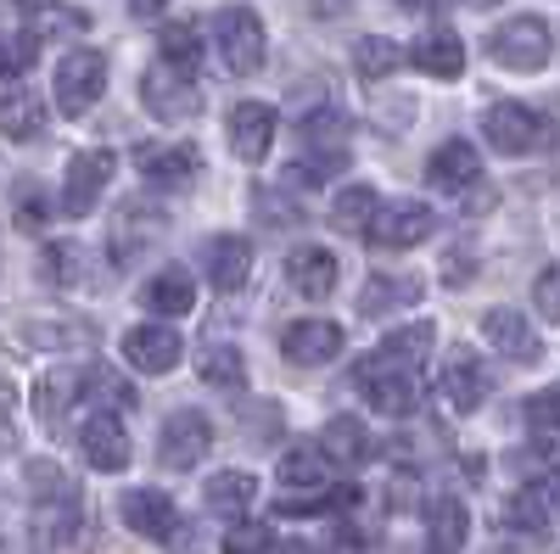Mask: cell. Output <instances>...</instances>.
Here are the masks:
<instances>
[{"label":"cell","instance_id":"5","mask_svg":"<svg viewBox=\"0 0 560 554\" xmlns=\"http://www.w3.org/2000/svg\"><path fill=\"white\" fill-rule=\"evenodd\" d=\"M213 39H219L224 68L236 73V79H247V73L264 68L269 39H264V23H258L253 7H219V17H213Z\"/></svg>","mask_w":560,"mask_h":554},{"label":"cell","instance_id":"48","mask_svg":"<svg viewBox=\"0 0 560 554\" xmlns=\"http://www.w3.org/2000/svg\"><path fill=\"white\" fill-rule=\"evenodd\" d=\"M415 504V476L404 471V476H393V510H409Z\"/></svg>","mask_w":560,"mask_h":554},{"label":"cell","instance_id":"40","mask_svg":"<svg viewBox=\"0 0 560 554\" xmlns=\"http://www.w3.org/2000/svg\"><path fill=\"white\" fill-rule=\"evenodd\" d=\"M370 213H376V191H370V185H348V191L331 202L337 229H364V224H370Z\"/></svg>","mask_w":560,"mask_h":554},{"label":"cell","instance_id":"30","mask_svg":"<svg viewBox=\"0 0 560 554\" xmlns=\"http://www.w3.org/2000/svg\"><path fill=\"white\" fill-rule=\"evenodd\" d=\"M393 303H420V281L415 274H370V286L359 292V308L370 319H382Z\"/></svg>","mask_w":560,"mask_h":554},{"label":"cell","instance_id":"8","mask_svg":"<svg viewBox=\"0 0 560 554\" xmlns=\"http://www.w3.org/2000/svg\"><path fill=\"white\" fill-rule=\"evenodd\" d=\"M213 448V426L202 409H174L163 421V437H158V459L168 471H191L202 465V453Z\"/></svg>","mask_w":560,"mask_h":554},{"label":"cell","instance_id":"27","mask_svg":"<svg viewBox=\"0 0 560 554\" xmlns=\"http://www.w3.org/2000/svg\"><path fill=\"white\" fill-rule=\"evenodd\" d=\"M325 471H331V453L319 443H292L280 453V487H325Z\"/></svg>","mask_w":560,"mask_h":554},{"label":"cell","instance_id":"25","mask_svg":"<svg viewBox=\"0 0 560 554\" xmlns=\"http://www.w3.org/2000/svg\"><path fill=\"white\" fill-rule=\"evenodd\" d=\"M287 286L298 297H331L337 286V252H325V247H298L287 258Z\"/></svg>","mask_w":560,"mask_h":554},{"label":"cell","instance_id":"26","mask_svg":"<svg viewBox=\"0 0 560 554\" xmlns=\"http://www.w3.org/2000/svg\"><path fill=\"white\" fill-rule=\"evenodd\" d=\"M140 303H147L152 314H163V319H179V314H191L197 308V281H191V269H163V274H152L147 281V292H140Z\"/></svg>","mask_w":560,"mask_h":554},{"label":"cell","instance_id":"16","mask_svg":"<svg viewBox=\"0 0 560 554\" xmlns=\"http://www.w3.org/2000/svg\"><path fill=\"white\" fill-rule=\"evenodd\" d=\"M135 168L147 185H163V191H179V185H191L202 174V157L197 146H185V141H168V146H140L135 152Z\"/></svg>","mask_w":560,"mask_h":554},{"label":"cell","instance_id":"14","mask_svg":"<svg viewBox=\"0 0 560 554\" xmlns=\"http://www.w3.org/2000/svg\"><path fill=\"white\" fill-rule=\"evenodd\" d=\"M482 337H488V347H493L504 364H538V353H544L533 319H522L516 308H488V314H482Z\"/></svg>","mask_w":560,"mask_h":554},{"label":"cell","instance_id":"3","mask_svg":"<svg viewBox=\"0 0 560 554\" xmlns=\"http://www.w3.org/2000/svg\"><path fill=\"white\" fill-rule=\"evenodd\" d=\"M482 134L493 141L499 157H533V152L555 146V123H544V118H538L533 107H522V102L488 107V113H482Z\"/></svg>","mask_w":560,"mask_h":554},{"label":"cell","instance_id":"19","mask_svg":"<svg viewBox=\"0 0 560 554\" xmlns=\"http://www.w3.org/2000/svg\"><path fill=\"white\" fill-rule=\"evenodd\" d=\"M179 331L174 326H135L124 337V358L129 369H140V376H168V369L179 364Z\"/></svg>","mask_w":560,"mask_h":554},{"label":"cell","instance_id":"17","mask_svg":"<svg viewBox=\"0 0 560 554\" xmlns=\"http://www.w3.org/2000/svg\"><path fill=\"white\" fill-rule=\"evenodd\" d=\"M224 134H230V152L242 163H264L269 146H275V113L264 102H242V107H230Z\"/></svg>","mask_w":560,"mask_h":554},{"label":"cell","instance_id":"22","mask_svg":"<svg viewBox=\"0 0 560 554\" xmlns=\"http://www.w3.org/2000/svg\"><path fill=\"white\" fill-rule=\"evenodd\" d=\"M409 62L420 73H432V79H459L465 73V39L454 28H432V34H420L409 45Z\"/></svg>","mask_w":560,"mask_h":554},{"label":"cell","instance_id":"2","mask_svg":"<svg viewBox=\"0 0 560 554\" xmlns=\"http://www.w3.org/2000/svg\"><path fill=\"white\" fill-rule=\"evenodd\" d=\"M353 392H359L370 409H382V414H393V421H404V414L420 409V369H415L409 358L376 347V353H364V358L353 364Z\"/></svg>","mask_w":560,"mask_h":554},{"label":"cell","instance_id":"34","mask_svg":"<svg viewBox=\"0 0 560 554\" xmlns=\"http://www.w3.org/2000/svg\"><path fill=\"white\" fill-rule=\"evenodd\" d=\"M393 68H404V51L387 39V34H364L359 45H353V73L364 79V84H376V79H387Z\"/></svg>","mask_w":560,"mask_h":554},{"label":"cell","instance_id":"53","mask_svg":"<svg viewBox=\"0 0 560 554\" xmlns=\"http://www.w3.org/2000/svg\"><path fill=\"white\" fill-rule=\"evenodd\" d=\"M280 554H319L308 538H287V543H280Z\"/></svg>","mask_w":560,"mask_h":554},{"label":"cell","instance_id":"54","mask_svg":"<svg viewBox=\"0 0 560 554\" xmlns=\"http://www.w3.org/2000/svg\"><path fill=\"white\" fill-rule=\"evenodd\" d=\"M18 437H12V426H7V414H0V448H12Z\"/></svg>","mask_w":560,"mask_h":554},{"label":"cell","instance_id":"10","mask_svg":"<svg viewBox=\"0 0 560 554\" xmlns=\"http://www.w3.org/2000/svg\"><path fill=\"white\" fill-rule=\"evenodd\" d=\"M113 168H118V157H113L107 146H90V152H79V157L68 163V174H62V213H68V219H84L90 208L102 202V191H107Z\"/></svg>","mask_w":560,"mask_h":554},{"label":"cell","instance_id":"29","mask_svg":"<svg viewBox=\"0 0 560 554\" xmlns=\"http://www.w3.org/2000/svg\"><path fill=\"white\" fill-rule=\"evenodd\" d=\"M197 376H202L208 387L242 392V387H247V358H242V347L213 342V347H202V358H197Z\"/></svg>","mask_w":560,"mask_h":554},{"label":"cell","instance_id":"15","mask_svg":"<svg viewBox=\"0 0 560 554\" xmlns=\"http://www.w3.org/2000/svg\"><path fill=\"white\" fill-rule=\"evenodd\" d=\"M202 274H208V286L213 292H242L253 281V241L247 236H213L202 247Z\"/></svg>","mask_w":560,"mask_h":554},{"label":"cell","instance_id":"28","mask_svg":"<svg viewBox=\"0 0 560 554\" xmlns=\"http://www.w3.org/2000/svg\"><path fill=\"white\" fill-rule=\"evenodd\" d=\"M319 448L337 459V465H364L370 453H376V443H370V432L353 421V414H342V421H331L319 432Z\"/></svg>","mask_w":560,"mask_h":554},{"label":"cell","instance_id":"4","mask_svg":"<svg viewBox=\"0 0 560 554\" xmlns=\"http://www.w3.org/2000/svg\"><path fill=\"white\" fill-rule=\"evenodd\" d=\"M488 51H493V62L510 68V73H538V68H549V57H555V34H549V23H538V17H510V23H499V28L488 34Z\"/></svg>","mask_w":560,"mask_h":554},{"label":"cell","instance_id":"52","mask_svg":"<svg viewBox=\"0 0 560 554\" xmlns=\"http://www.w3.org/2000/svg\"><path fill=\"white\" fill-rule=\"evenodd\" d=\"M129 12H135V17H158L163 0H129Z\"/></svg>","mask_w":560,"mask_h":554},{"label":"cell","instance_id":"9","mask_svg":"<svg viewBox=\"0 0 560 554\" xmlns=\"http://www.w3.org/2000/svg\"><path fill=\"white\" fill-rule=\"evenodd\" d=\"M432 208L427 202H415V197H398V202H376V213H370L364 224V236L376 241V247H415V241H427L432 236Z\"/></svg>","mask_w":560,"mask_h":554},{"label":"cell","instance_id":"41","mask_svg":"<svg viewBox=\"0 0 560 554\" xmlns=\"http://www.w3.org/2000/svg\"><path fill=\"white\" fill-rule=\"evenodd\" d=\"M28 342H39V347H96V326H51V319H34Z\"/></svg>","mask_w":560,"mask_h":554},{"label":"cell","instance_id":"21","mask_svg":"<svg viewBox=\"0 0 560 554\" xmlns=\"http://www.w3.org/2000/svg\"><path fill=\"white\" fill-rule=\"evenodd\" d=\"M45 123H51L45 96H34V90H23V84L0 90V134H7V141H39Z\"/></svg>","mask_w":560,"mask_h":554},{"label":"cell","instance_id":"51","mask_svg":"<svg viewBox=\"0 0 560 554\" xmlns=\"http://www.w3.org/2000/svg\"><path fill=\"white\" fill-rule=\"evenodd\" d=\"M18 403V387H12V376H7V369H0V414H7Z\"/></svg>","mask_w":560,"mask_h":554},{"label":"cell","instance_id":"12","mask_svg":"<svg viewBox=\"0 0 560 554\" xmlns=\"http://www.w3.org/2000/svg\"><path fill=\"white\" fill-rule=\"evenodd\" d=\"M443 403L454 409V414H471L488 392H493V369L482 364V353H471V347H454L448 353V364H443Z\"/></svg>","mask_w":560,"mask_h":554},{"label":"cell","instance_id":"45","mask_svg":"<svg viewBox=\"0 0 560 554\" xmlns=\"http://www.w3.org/2000/svg\"><path fill=\"white\" fill-rule=\"evenodd\" d=\"M533 303H538V314L549 319V326H560V263H549L533 281Z\"/></svg>","mask_w":560,"mask_h":554},{"label":"cell","instance_id":"20","mask_svg":"<svg viewBox=\"0 0 560 554\" xmlns=\"http://www.w3.org/2000/svg\"><path fill=\"white\" fill-rule=\"evenodd\" d=\"M482 179V157L471 141H443L427 163V185H438V191L459 197V191H471V185Z\"/></svg>","mask_w":560,"mask_h":554},{"label":"cell","instance_id":"11","mask_svg":"<svg viewBox=\"0 0 560 554\" xmlns=\"http://www.w3.org/2000/svg\"><path fill=\"white\" fill-rule=\"evenodd\" d=\"M118 516L129 532H140L147 543H174L179 538V510H174V498L158 493V487H135L118 498Z\"/></svg>","mask_w":560,"mask_h":554},{"label":"cell","instance_id":"18","mask_svg":"<svg viewBox=\"0 0 560 554\" xmlns=\"http://www.w3.org/2000/svg\"><path fill=\"white\" fill-rule=\"evenodd\" d=\"M280 353L292 364H331L342 353V326L337 319H292L280 331Z\"/></svg>","mask_w":560,"mask_h":554},{"label":"cell","instance_id":"6","mask_svg":"<svg viewBox=\"0 0 560 554\" xmlns=\"http://www.w3.org/2000/svg\"><path fill=\"white\" fill-rule=\"evenodd\" d=\"M197 73H185L174 62H158L140 73V107H147L158 123H185V118H197L202 96H197Z\"/></svg>","mask_w":560,"mask_h":554},{"label":"cell","instance_id":"31","mask_svg":"<svg viewBox=\"0 0 560 554\" xmlns=\"http://www.w3.org/2000/svg\"><path fill=\"white\" fill-rule=\"evenodd\" d=\"M253 493H258V482H253L247 471H219V476H208V487H202V498H208L213 516H242L247 504H253Z\"/></svg>","mask_w":560,"mask_h":554},{"label":"cell","instance_id":"37","mask_svg":"<svg viewBox=\"0 0 560 554\" xmlns=\"http://www.w3.org/2000/svg\"><path fill=\"white\" fill-rule=\"evenodd\" d=\"M348 168V146H308V157H298L292 168H287V185H325V179H337Z\"/></svg>","mask_w":560,"mask_h":554},{"label":"cell","instance_id":"13","mask_svg":"<svg viewBox=\"0 0 560 554\" xmlns=\"http://www.w3.org/2000/svg\"><path fill=\"white\" fill-rule=\"evenodd\" d=\"M79 448H84V465L90 471H124L129 465V432L118 421V409H96L90 421L79 426Z\"/></svg>","mask_w":560,"mask_h":554},{"label":"cell","instance_id":"36","mask_svg":"<svg viewBox=\"0 0 560 554\" xmlns=\"http://www.w3.org/2000/svg\"><path fill=\"white\" fill-rule=\"evenodd\" d=\"M158 51H163V62L197 73V68H202V34H197V23H163Z\"/></svg>","mask_w":560,"mask_h":554},{"label":"cell","instance_id":"44","mask_svg":"<svg viewBox=\"0 0 560 554\" xmlns=\"http://www.w3.org/2000/svg\"><path fill=\"white\" fill-rule=\"evenodd\" d=\"M34 51H39V39H34V34H12V39H0V79L23 73V68L34 62Z\"/></svg>","mask_w":560,"mask_h":554},{"label":"cell","instance_id":"42","mask_svg":"<svg viewBox=\"0 0 560 554\" xmlns=\"http://www.w3.org/2000/svg\"><path fill=\"white\" fill-rule=\"evenodd\" d=\"M527 426H533L538 437H560V387L527 398Z\"/></svg>","mask_w":560,"mask_h":554},{"label":"cell","instance_id":"7","mask_svg":"<svg viewBox=\"0 0 560 554\" xmlns=\"http://www.w3.org/2000/svg\"><path fill=\"white\" fill-rule=\"evenodd\" d=\"M102 90H107V57H102V51H68V57L57 62V79H51L57 113L84 118L90 107L102 102Z\"/></svg>","mask_w":560,"mask_h":554},{"label":"cell","instance_id":"39","mask_svg":"<svg viewBox=\"0 0 560 554\" xmlns=\"http://www.w3.org/2000/svg\"><path fill=\"white\" fill-rule=\"evenodd\" d=\"M79 387H84L90 398H102L107 409H135V392H129V381H124V376H113L107 364H90L84 376H79Z\"/></svg>","mask_w":560,"mask_h":554},{"label":"cell","instance_id":"1","mask_svg":"<svg viewBox=\"0 0 560 554\" xmlns=\"http://www.w3.org/2000/svg\"><path fill=\"white\" fill-rule=\"evenodd\" d=\"M28 487H34V543L39 549H68L84 527V510H79V487L62 476V465H51V459H34L28 465Z\"/></svg>","mask_w":560,"mask_h":554},{"label":"cell","instance_id":"46","mask_svg":"<svg viewBox=\"0 0 560 554\" xmlns=\"http://www.w3.org/2000/svg\"><path fill=\"white\" fill-rule=\"evenodd\" d=\"M12 213H18V224H23V229H39L45 219H51V208H45V202H39V191H34V179H23V185H18V208H12Z\"/></svg>","mask_w":560,"mask_h":554},{"label":"cell","instance_id":"33","mask_svg":"<svg viewBox=\"0 0 560 554\" xmlns=\"http://www.w3.org/2000/svg\"><path fill=\"white\" fill-rule=\"evenodd\" d=\"M84 274H90V252L73 247V241H57V247L39 252V281H51V286H84Z\"/></svg>","mask_w":560,"mask_h":554},{"label":"cell","instance_id":"50","mask_svg":"<svg viewBox=\"0 0 560 554\" xmlns=\"http://www.w3.org/2000/svg\"><path fill=\"white\" fill-rule=\"evenodd\" d=\"M353 0H314V17H337V12H348Z\"/></svg>","mask_w":560,"mask_h":554},{"label":"cell","instance_id":"49","mask_svg":"<svg viewBox=\"0 0 560 554\" xmlns=\"http://www.w3.org/2000/svg\"><path fill=\"white\" fill-rule=\"evenodd\" d=\"M393 7H404V12H443V7H454V0H393Z\"/></svg>","mask_w":560,"mask_h":554},{"label":"cell","instance_id":"55","mask_svg":"<svg viewBox=\"0 0 560 554\" xmlns=\"http://www.w3.org/2000/svg\"><path fill=\"white\" fill-rule=\"evenodd\" d=\"M0 554H7V538H0Z\"/></svg>","mask_w":560,"mask_h":554},{"label":"cell","instance_id":"38","mask_svg":"<svg viewBox=\"0 0 560 554\" xmlns=\"http://www.w3.org/2000/svg\"><path fill=\"white\" fill-rule=\"evenodd\" d=\"M382 347L398 353V358H409V364H420V358L432 353V319H409V326H393V331L382 337Z\"/></svg>","mask_w":560,"mask_h":554},{"label":"cell","instance_id":"23","mask_svg":"<svg viewBox=\"0 0 560 554\" xmlns=\"http://www.w3.org/2000/svg\"><path fill=\"white\" fill-rule=\"evenodd\" d=\"M465 532H471V510H465V498H454V493L432 498V510H427V554H459Z\"/></svg>","mask_w":560,"mask_h":554},{"label":"cell","instance_id":"35","mask_svg":"<svg viewBox=\"0 0 560 554\" xmlns=\"http://www.w3.org/2000/svg\"><path fill=\"white\" fill-rule=\"evenodd\" d=\"M73 392H84L79 376H45V381L34 387V414H39V426H45V432H57V426H62V414H68Z\"/></svg>","mask_w":560,"mask_h":554},{"label":"cell","instance_id":"24","mask_svg":"<svg viewBox=\"0 0 560 554\" xmlns=\"http://www.w3.org/2000/svg\"><path fill=\"white\" fill-rule=\"evenodd\" d=\"M158 236H163V213L147 208V202H129V208H118V219H113V258L129 263L140 247H152Z\"/></svg>","mask_w":560,"mask_h":554},{"label":"cell","instance_id":"43","mask_svg":"<svg viewBox=\"0 0 560 554\" xmlns=\"http://www.w3.org/2000/svg\"><path fill=\"white\" fill-rule=\"evenodd\" d=\"M269 543H275V532L264 521H242L224 532V554H269Z\"/></svg>","mask_w":560,"mask_h":554},{"label":"cell","instance_id":"32","mask_svg":"<svg viewBox=\"0 0 560 554\" xmlns=\"http://www.w3.org/2000/svg\"><path fill=\"white\" fill-rule=\"evenodd\" d=\"M499 527H510V532H549V493L527 487L516 498H504L499 504Z\"/></svg>","mask_w":560,"mask_h":554},{"label":"cell","instance_id":"47","mask_svg":"<svg viewBox=\"0 0 560 554\" xmlns=\"http://www.w3.org/2000/svg\"><path fill=\"white\" fill-rule=\"evenodd\" d=\"M325 554H364V538H359L353 527H342V532L331 538V549H325Z\"/></svg>","mask_w":560,"mask_h":554}]
</instances>
